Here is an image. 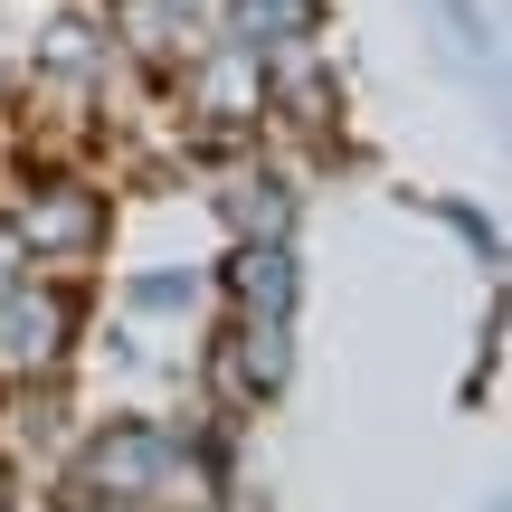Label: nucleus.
<instances>
[{
	"mask_svg": "<svg viewBox=\"0 0 512 512\" xmlns=\"http://www.w3.org/2000/svg\"><path fill=\"white\" fill-rule=\"evenodd\" d=\"M95 238H105V200H95L86 181H48L38 200H19V238L29 256H86Z\"/></svg>",
	"mask_w": 512,
	"mask_h": 512,
	"instance_id": "f257e3e1",
	"label": "nucleus"
}]
</instances>
